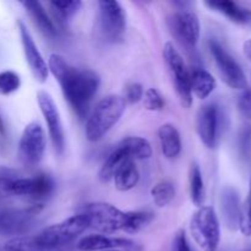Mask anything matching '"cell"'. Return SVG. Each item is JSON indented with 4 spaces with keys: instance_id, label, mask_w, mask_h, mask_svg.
Masks as SVG:
<instances>
[{
    "instance_id": "cell-1",
    "label": "cell",
    "mask_w": 251,
    "mask_h": 251,
    "mask_svg": "<svg viewBox=\"0 0 251 251\" xmlns=\"http://www.w3.org/2000/svg\"><path fill=\"white\" fill-rule=\"evenodd\" d=\"M49 73L60 85L63 95L74 112L83 119L90 112V105L100 85L96 71L71 66L59 54H50L48 59Z\"/></svg>"
},
{
    "instance_id": "cell-2",
    "label": "cell",
    "mask_w": 251,
    "mask_h": 251,
    "mask_svg": "<svg viewBox=\"0 0 251 251\" xmlns=\"http://www.w3.org/2000/svg\"><path fill=\"white\" fill-rule=\"evenodd\" d=\"M126 102L119 95H108L100 100L86 122V137L90 142H97L108 134L124 114Z\"/></svg>"
},
{
    "instance_id": "cell-3",
    "label": "cell",
    "mask_w": 251,
    "mask_h": 251,
    "mask_svg": "<svg viewBox=\"0 0 251 251\" xmlns=\"http://www.w3.org/2000/svg\"><path fill=\"white\" fill-rule=\"evenodd\" d=\"M90 228L88 218L83 213L66 218L51 225L33 237V242L43 251H53L68 245Z\"/></svg>"
},
{
    "instance_id": "cell-4",
    "label": "cell",
    "mask_w": 251,
    "mask_h": 251,
    "mask_svg": "<svg viewBox=\"0 0 251 251\" xmlns=\"http://www.w3.org/2000/svg\"><path fill=\"white\" fill-rule=\"evenodd\" d=\"M190 233L203 251H217L221 242V226L211 206H201L190 221Z\"/></svg>"
},
{
    "instance_id": "cell-5",
    "label": "cell",
    "mask_w": 251,
    "mask_h": 251,
    "mask_svg": "<svg viewBox=\"0 0 251 251\" xmlns=\"http://www.w3.org/2000/svg\"><path fill=\"white\" fill-rule=\"evenodd\" d=\"M88 218L90 228L105 234L118 230H125L127 223V212L119 210L108 202H90L81 208V212Z\"/></svg>"
},
{
    "instance_id": "cell-6",
    "label": "cell",
    "mask_w": 251,
    "mask_h": 251,
    "mask_svg": "<svg viewBox=\"0 0 251 251\" xmlns=\"http://www.w3.org/2000/svg\"><path fill=\"white\" fill-rule=\"evenodd\" d=\"M163 58L173 78L176 95L181 105L190 108L193 104V95L190 88V71L188 70L183 56L172 42H167L163 47Z\"/></svg>"
},
{
    "instance_id": "cell-7",
    "label": "cell",
    "mask_w": 251,
    "mask_h": 251,
    "mask_svg": "<svg viewBox=\"0 0 251 251\" xmlns=\"http://www.w3.org/2000/svg\"><path fill=\"white\" fill-rule=\"evenodd\" d=\"M98 29L105 42L117 43L126 29V15L119 1H98Z\"/></svg>"
},
{
    "instance_id": "cell-8",
    "label": "cell",
    "mask_w": 251,
    "mask_h": 251,
    "mask_svg": "<svg viewBox=\"0 0 251 251\" xmlns=\"http://www.w3.org/2000/svg\"><path fill=\"white\" fill-rule=\"evenodd\" d=\"M208 48L226 85L233 90H245L248 86V78L239 63L226 50L220 42L215 39L208 42Z\"/></svg>"
},
{
    "instance_id": "cell-9",
    "label": "cell",
    "mask_w": 251,
    "mask_h": 251,
    "mask_svg": "<svg viewBox=\"0 0 251 251\" xmlns=\"http://www.w3.org/2000/svg\"><path fill=\"white\" fill-rule=\"evenodd\" d=\"M54 190V180L48 174H38L31 178H20L16 176L0 188L4 195L27 196V198L41 199L48 198Z\"/></svg>"
},
{
    "instance_id": "cell-10",
    "label": "cell",
    "mask_w": 251,
    "mask_h": 251,
    "mask_svg": "<svg viewBox=\"0 0 251 251\" xmlns=\"http://www.w3.org/2000/svg\"><path fill=\"white\" fill-rule=\"evenodd\" d=\"M41 211V205L0 210V237H11L12 239L25 235L32 228Z\"/></svg>"
},
{
    "instance_id": "cell-11",
    "label": "cell",
    "mask_w": 251,
    "mask_h": 251,
    "mask_svg": "<svg viewBox=\"0 0 251 251\" xmlns=\"http://www.w3.org/2000/svg\"><path fill=\"white\" fill-rule=\"evenodd\" d=\"M47 147L46 132L39 123L32 122L26 125L20 139L19 157L27 167L39 164Z\"/></svg>"
},
{
    "instance_id": "cell-12",
    "label": "cell",
    "mask_w": 251,
    "mask_h": 251,
    "mask_svg": "<svg viewBox=\"0 0 251 251\" xmlns=\"http://www.w3.org/2000/svg\"><path fill=\"white\" fill-rule=\"evenodd\" d=\"M37 102L48 126L49 136H50L54 150L56 153L61 154L65 149V135H64L63 123H61L58 107L47 91H39L37 93Z\"/></svg>"
},
{
    "instance_id": "cell-13",
    "label": "cell",
    "mask_w": 251,
    "mask_h": 251,
    "mask_svg": "<svg viewBox=\"0 0 251 251\" xmlns=\"http://www.w3.org/2000/svg\"><path fill=\"white\" fill-rule=\"evenodd\" d=\"M171 28L173 31L174 36L189 48H195L199 43L201 33L200 20L198 15L193 11L186 10H178L172 15Z\"/></svg>"
},
{
    "instance_id": "cell-14",
    "label": "cell",
    "mask_w": 251,
    "mask_h": 251,
    "mask_svg": "<svg viewBox=\"0 0 251 251\" xmlns=\"http://www.w3.org/2000/svg\"><path fill=\"white\" fill-rule=\"evenodd\" d=\"M221 114L216 103H207L199 109L196 115V130L201 142L208 149H215L220 136Z\"/></svg>"
},
{
    "instance_id": "cell-15",
    "label": "cell",
    "mask_w": 251,
    "mask_h": 251,
    "mask_svg": "<svg viewBox=\"0 0 251 251\" xmlns=\"http://www.w3.org/2000/svg\"><path fill=\"white\" fill-rule=\"evenodd\" d=\"M17 26H19L20 38H21L22 49H24V54L25 58H26L27 64H28L32 74H33L34 78H36L38 82L44 83L49 75L48 64L44 60L41 51L38 50V47L34 43L33 37L31 36L29 31L27 29L26 25L22 21H19L17 22Z\"/></svg>"
},
{
    "instance_id": "cell-16",
    "label": "cell",
    "mask_w": 251,
    "mask_h": 251,
    "mask_svg": "<svg viewBox=\"0 0 251 251\" xmlns=\"http://www.w3.org/2000/svg\"><path fill=\"white\" fill-rule=\"evenodd\" d=\"M221 207H222L225 222L230 229L239 228L240 218H242L243 206L240 205L239 194L233 188H226L221 195Z\"/></svg>"
},
{
    "instance_id": "cell-17",
    "label": "cell",
    "mask_w": 251,
    "mask_h": 251,
    "mask_svg": "<svg viewBox=\"0 0 251 251\" xmlns=\"http://www.w3.org/2000/svg\"><path fill=\"white\" fill-rule=\"evenodd\" d=\"M158 140L162 154L167 159H176L181 152L180 132L176 125L167 123L159 126Z\"/></svg>"
},
{
    "instance_id": "cell-18",
    "label": "cell",
    "mask_w": 251,
    "mask_h": 251,
    "mask_svg": "<svg viewBox=\"0 0 251 251\" xmlns=\"http://www.w3.org/2000/svg\"><path fill=\"white\" fill-rule=\"evenodd\" d=\"M132 240L125 239V238L108 237L103 234H91L86 235L82 239L78 240L77 249L80 251H103L114 248L127 247L132 244Z\"/></svg>"
},
{
    "instance_id": "cell-19",
    "label": "cell",
    "mask_w": 251,
    "mask_h": 251,
    "mask_svg": "<svg viewBox=\"0 0 251 251\" xmlns=\"http://www.w3.org/2000/svg\"><path fill=\"white\" fill-rule=\"evenodd\" d=\"M21 5L28 12L34 24L39 27V29L46 36L55 37L58 34V29H56L53 20L49 17V15L47 14L46 9H44L41 2L34 1V0H26V1H22Z\"/></svg>"
},
{
    "instance_id": "cell-20",
    "label": "cell",
    "mask_w": 251,
    "mask_h": 251,
    "mask_svg": "<svg viewBox=\"0 0 251 251\" xmlns=\"http://www.w3.org/2000/svg\"><path fill=\"white\" fill-rule=\"evenodd\" d=\"M206 5L215 11L225 15L235 24H249L251 21V12L249 10L230 0H211L206 1Z\"/></svg>"
},
{
    "instance_id": "cell-21",
    "label": "cell",
    "mask_w": 251,
    "mask_h": 251,
    "mask_svg": "<svg viewBox=\"0 0 251 251\" xmlns=\"http://www.w3.org/2000/svg\"><path fill=\"white\" fill-rule=\"evenodd\" d=\"M191 95L199 100H206L216 88V78L205 69H194L190 71Z\"/></svg>"
},
{
    "instance_id": "cell-22",
    "label": "cell",
    "mask_w": 251,
    "mask_h": 251,
    "mask_svg": "<svg viewBox=\"0 0 251 251\" xmlns=\"http://www.w3.org/2000/svg\"><path fill=\"white\" fill-rule=\"evenodd\" d=\"M113 180H114L117 190L123 191V193L134 189L140 180V172L135 161L132 159L125 161L114 174Z\"/></svg>"
},
{
    "instance_id": "cell-23",
    "label": "cell",
    "mask_w": 251,
    "mask_h": 251,
    "mask_svg": "<svg viewBox=\"0 0 251 251\" xmlns=\"http://www.w3.org/2000/svg\"><path fill=\"white\" fill-rule=\"evenodd\" d=\"M130 159H149L152 156V146L146 139L140 136H126L117 145Z\"/></svg>"
},
{
    "instance_id": "cell-24",
    "label": "cell",
    "mask_w": 251,
    "mask_h": 251,
    "mask_svg": "<svg viewBox=\"0 0 251 251\" xmlns=\"http://www.w3.org/2000/svg\"><path fill=\"white\" fill-rule=\"evenodd\" d=\"M130 159L126 154L124 153L122 149L119 147H115L112 152L109 153V156L107 157V159L104 161L103 166L100 167V173H98V179H100V183L105 184L109 183L110 180H113L114 178V174L117 173L118 169L120 168L123 163L125 161Z\"/></svg>"
},
{
    "instance_id": "cell-25",
    "label": "cell",
    "mask_w": 251,
    "mask_h": 251,
    "mask_svg": "<svg viewBox=\"0 0 251 251\" xmlns=\"http://www.w3.org/2000/svg\"><path fill=\"white\" fill-rule=\"evenodd\" d=\"M189 184H190V199L195 206L201 207L205 201V184H203L202 174L200 167L196 163H193L189 173Z\"/></svg>"
},
{
    "instance_id": "cell-26",
    "label": "cell",
    "mask_w": 251,
    "mask_h": 251,
    "mask_svg": "<svg viewBox=\"0 0 251 251\" xmlns=\"http://www.w3.org/2000/svg\"><path fill=\"white\" fill-rule=\"evenodd\" d=\"M49 6L53 10L54 16L58 19V21L64 24L74 15L77 14L82 6V2L80 0H53L49 2Z\"/></svg>"
},
{
    "instance_id": "cell-27",
    "label": "cell",
    "mask_w": 251,
    "mask_h": 251,
    "mask_svg": "<svg viewBox=\"0 0 251 251\" xmlns=\"http://www.w3.org/2000/svg\"><path fill=\"white\" fill-rule=\"evenodd\" d=\"M151 196L154 205L158 207H166L176 196V186L169 180L158 181L152 186Z\"/></svg>"
},
{
    "instance_id": "cell-28",
    "label": "cell",
    "mask_w": 251,
    "mask_h": 251,
    "mask_svg": "<svg viewBox=\"0 0 251 251\" xmlns=\"http://www.w3.org/2000/svg\"><path fill=\"white\" fill-rule=\"evenodd\" d=\"M153 213L150 211H129L127 212V223L125 227V233L136 234L140 230L146 228L153 221Z\"/></svg>"
},
{
    "instance_id": "cell-29",
    "label": "cell",
    "mask_w": 251,
    "mask_h": 251,
    "mask_svg": "<svg viewBox=\"0 0 251 251\" xmlns=\"http://www.w3.org/2000/svg\"><path fill=\"white\" fill-rule=\"evenodd\" d=\"M21 86V78L17 73L12 70H5L0 73V95H11L16 92Z\"/></svg>"
},
{
    "instance_id": "cell-30",
    "label": "cell",
    "mask_w": 251,
    "mask_h": 251,
    "mask_svg": "<svg viewBox=\"0 0 251 251\" xmlns=\"http://www.w3.org/2000/svg\"><path fill=\"white\" fill-rule=\"evenodd\" d=\"M2 251H43L39 249L33 242V237L22 235V237L12 238L5 243Z\"/></svg>"
},
{
    "instance_id": "cell-31",
    "label": "cell",
    "mask_w": 251,
    "mask_h": 251,
    "mask_svg": "<svg viewBox=\"0 0 251 251\" xmlns=\"http://www.w3.org/2000/svg\"><path fill=\"white\" fill-rule=\"evenodd\" d=\"M144 105L151 112H161L166 105L163 96L156 88H147L144 93Z\"/></svg>"
},
{
    "instance_id": "cell-32",
    "label": "cell",
    "mask_w": 251,
    "mask_h": 251,
    "mask_svg": "<svg viewBox=\"0 0 251 251\" xmlns=\"http://www.w3.org/2000/svg\"><path fill=\"white\" fill-rule=\"evenodd\" d=\"M239 229L247 237H251V188L249 196L245 206L242 210V218H240Z\"/></svg>"
},
{
    "instance_id": "cell-33",
    "label": "cell",
    "mask_w": 251,
    "mask_h": 251,
    "mask_svg": "<svg viewBox=\"0 0 251 251\" xmlns=\"http://www.w3.org/2000/svg\"><path fill=\"white\" fill-rule=\"evenodd\" d=\"M144 87L139 82H131L125 88V102H129L131 104L140 102L144 98Z\"/></svg>"
},
{
    "instance_id": "cell-34",
    "label": "cell",
    "mask_w": 251,
    "mask_h": 251,
    "mask_svg": "<svg viewBox=\"0 0 251 251\" xmlns=\"http://www.w3.org/2000/svg\"><path fill=\"white\" fill-rule=\"evenodd\" d=\"M238 109L243 117L251 120V88L243 90L238 98Z\"/></svg>"
},
{
    "instance_id": "cell-35",
    "label": "cell",
    "mask_w": 251,
    "mask_h": 251,
    "mask_svg": "<svg viewBox=\"0 0 251 251\" xmlns=\"http://www.w3.org/2000/svg\"><path fill=\"white\" fill-rule=\"evenodd\" d=\"M174 251H191L184 230H179L174 239Z\"/></svg>"
},
{
    "instance_id": "cell-36",
    "label": "cell",
    "mask_w": 251,
    "mask_h": 251,
    "mask_svg": "<svg viewBox=\"0 0 251 251\" xmlns=\"http://www.w3.org/2000/svg\"><path fill=\"white\" fill-rule=\"evenodd\" d=\"M103 251H144V248H142L141 245L136 244V243H132V244L127 245V247L114 248V249H108Z\"/></svg>"
},
{
    "instance_id": "cell-37",
    "label": "cell",
    "mask_w": 251,
    "mask_h": 251,
    "mask_svg": "<svg viewBox=\"0 0 251 251\" xmlns=\"http://www.w3.org/2000/svg\"><path fill=\"white\" fill-rule=\"evenodd\" d=\"M243 51H244V55L249 60H251V38L244 42V44H243Z\"/></svg>"
},
{
    "instance_id": "cell-38",
    "label": "cell",
    "mask_w": 251,
    "mask_h": 251,
    "mask_svg": "<svg viewBox=\"0 0 251 251\" xmlns=\"http://www.w3.org/2000/svg\"><path fill=\"white\" fill-rule=\"evenodd\" d=\"M5 135H6V129H5L4 120H2L1 115H0V136L5 137Z\"/></svg>"
},
{
    "instance_id": "cell-39",
    "label": "cell",
    "mask_w": 251,
    "mask_h": 251,
    "mask_svg": "<svg viewBox=\"0 0 251 251\" xmlns=\"http://www.w3.org/2000/svg\"><path fill=\"white\" fill-rule=\"evenodd\" d=\"M250 188H251V183H250Z\"/></svg>"
},
{
    "instance_id": "cell-40",
    "label": "cell",
    "mask_w": 251,
    "mask_h": 251,
    "mask_svg": "<svg viewBox=\"0 0 251 251\" xmlns=\"http://www.w3.org/2000/svg\"><path fill=\"white\" fill-rule=\"evenodd\" d=\"M250 251H251V250H250Z\"/></svg>"
}]
</instances>
